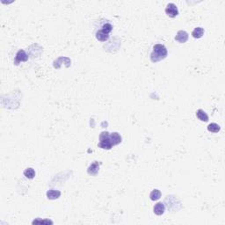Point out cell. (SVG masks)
Here are the masks:
<instances>
[{
  "instance_id": "6da1fadb",
  "label": "cell",
  "mask_w": 225,
  "mask_h": 225,
  "mask_svg": "<svg viewBox=\"0 0 225 225\" xmlns=\"http://www.w3.org/2000/svg\"><path fill=\"white\" fill-rule=\"evenodd\" d=\"M167 56V49L162 44H156L153 47V52L151 55V59L153 62L163 60Z\"/></svg>"
},
{
  "instance_id": "7a4b0ae2",
  "label": "cell",
  "mask_w": 225,
  "mask_h": 225,
  "mask_svg": "<svg viewBox=\"0 0 225 225\" xmlns=\"http://www.w3.org/2000/svg\"><path fill=\"white\" fill-rule=\"evenodd\" d=\"M98 147L101 149H106V150H110L113 144L110 140V134L108 132H102L99 135V143Z\"/></svg>"
},
{
  "instance_id": "3957f363",
  "label": "cell",
  "mask_w": 225,
  "mask_h": 225,
  "mask_svg": "<svg viewBox=\"0 0 225 225\" xmlns=\"http://www.w3.org/2000/svg\"><path fill=\"white\" fill-rule=\"evenodd\" d=\"M165 13L171 18H175L179 14V10L174 4L170 3L169 5H167L166 8H165Z\"/></svg>"
},
{
  "instance_id": "277c9868",
  "label": "cell",
  "mask_w": 225,
  "mask_h": 225,
  "mask_svg": "<svg viewBox=\"0 0 225 225\" xmlns=\"http://www.w3.org/2000/svg\"><path fill=\"white\" fill-rule=\"evenodd\" d=\"M175 40L178 41L179 43H185L188 40V34L186 31H179L176 37H175Z\"/></svg>"
},
{
  "instance_id": "5b68a950",
  "label": "cell",
  "mask_w": 225,
  "mask_h": 225,
  "mask_svg": "<svg viewBox=\"0 0 225 225\" xmlns=\"http://www.w3.org/2000/svg\"><path fill=\"white\" fill-rule=\"evenodd\" d=\"M99 163L98 162H94L89 166V168L87 169V172L88 174H90L91 176H95L97 175V173L98 172L99 170Z\"/></svg>"
},
{
  "instance_id": "8992f818",
  "label": "cell",
  "mask_w": 225,
  "mask_h": 225,
  "mask_svg": "<svg viewBox=\"0 0 225 225\" xmlns=\"http://www.w3.org/2000/svg\"><path fill=\"white\" fill-rule=\"evenodd\" d=\"M28 59V55L26 54L24 50H18L17 55H16V58H15V63L18 64L20 62H25Z\"/></svg>"
},
{
  "instance_id": "52a82bcc",
  "label": "cell",
  "mask_w": 225,
  "mask_h": 225,
  "mask_svg": "<svg viewBox=\"0 0 225 225\" xmlns=\"http://www.w3.org/2000/svg\"><path fill=\"white\" fill-rule=\"evenodd\" d=\"M110 140H111L113 146H115V145H117V144L122 143V136L120 135L119 133L114 132V133L110 135Z\"/></svg>"
},
{
  "instance_id": "ba28073f",
  "label": "cell",
  "mask_w": 225,
  "mask_h": 225,
  "mask_svg": "<svg viewBox=\"0 0 225 225\" xmlns=\"http://www.w3.org/2000/svg\"><path fill=\"white\" fill-rule=\"evenodd\" d=\"M61 196V192L58 190H49L47 192V197L49 200H56Z\"/></svg>"
},
{
  "instance_id": "9c48e42d",
  "label": "cell",
  "mask_w": 225,
  "mask_h": 225,
  "mask_svg": "<svg viewBox=\"0 0 225 225\" xmlns=\"http://www.w3.org/2000/svg\"><path fill=\"white\" fill-rule=\"evenodd\" d=\"M164 210H165V207H164V203H162V202H158L154 207V213L157 215H163L164 213Z\"/></svg>"
},
{
  "instance_id": "30bf717a",
  "label": "cell",
  "mask_w": 225,
  "mask_h": 225,
  "mask_svg": "<svg viewBox=\"0 0 225 225\" xmlns=\"http://www.w3.org/2000/svg\"><path fill=\"white\" fill-rule=\"evenodd\" d=\"M96 38H97L98 41H100V42H106V41L108 40L109 35L107 34H106L102 30H99L96 33Z\"/></svg>"
},
{
  "instance_id": "8fae6325",
  "label": "cell",
  "mask_w": 225,
  "mask_h": 225,
  "mask_svg": "<svg viewBox=\"0 0 225 225\" xmlns=\"http://www.w3.org/2000/svg\"><path fill=\"white\" fill-rule=\"evenodd\" d=\"M196 115L198 117V119L201 120V122H207L208 121V116L202 109L198 110L196 112Z\"/></svg>"
},
{
  "instance_id": "7c38bea8",
  "label": "cell",
  "mask_w": 225,
  "mask_h": 225,
  "mask_svg": "<svg viewBox=\"0 0 225 225\" xmlns=\"http://www.w3.org/2000/svg\"><path fill=\"white\" fill-rule=\"evenodd\" d=\"M203 34H204V28H202V27H196V28H195V30L193 31V33H192L193 37L194 38H197V39L202 37Z\"/></svg>"
},
{
  "instance_id": "4fadbf2b",
  "label": "cell",
  "mask_w": 225,
  "mask_h": 225,
  "mask_svg": "<svg viewBox=\"0 0 225 225\" xmlns=\"http://www.w3.org/2000/svg\"><path fill=\"white\" fill-rule=\"evenodd\" d=\"M161 195L162 194H161V192L158 189H154L151 193V195H150V198H151V201H158V199H160Z\"/></svg>"
},
{
  "instance_id": "5bb4252c",
  "label": "cell",
  "mask_w": 225,
  "mask_h": 225,
  "mask_svg": "<svg viewBox=\"0 0 225 225\" xmlns=\"http://www.w3.org/2000/svg\"><path fill=\"white\" fill-rule=\"evenodd\" d=\"M220 126L216 123H210L208 126H207V130L209 132H212V133H218L220 131Z\"/></svg>"
},
{
  "instance_id": "9a60e30c",
  "label": "cell",
  "mask_w": 225,
  "mask_h": 225,
  "mask_svg": "<svg viewBox=\"0 0 225 225\" xmlns=\"http://www.w3.org/2000/svg\"><path fill=\"white\" fill-rule=\"evenodd\" d=\"M24 175L26 176V178L32 179L35 177V171L33 168H27L24 171Z\"/></svg>"
},
{
  "instance_id": "2e32d148",
  "label": "cell",
  "mask_w": 225,
  "mask_h": 225,
  "mask_svg": "<svg viewBox=\"0 0 225 225\" xmlns=\"http://www.w3.org/2000/svg\"><path fill=\"white\" fill-rule=\"evenodd\" d=\"M101 30L105 32L106 34H109L111 31L113 30V26H112V25L110 24V23H106L105 25H103V26H102V29Z\"/></svg>"
}]
</instances>
